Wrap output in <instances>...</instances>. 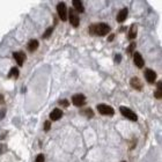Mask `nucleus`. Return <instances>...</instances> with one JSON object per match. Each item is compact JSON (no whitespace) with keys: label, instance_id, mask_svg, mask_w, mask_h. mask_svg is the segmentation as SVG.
Here are the masks:
<instances>
[{"label":"nucleus","instance_id":"1","mask_svg":"<svg viewBox=\"0 0 162 162\" xmlns=\"http://www.w3.org/2000/svg\"><path fill=\"white\" fill-rule=\"evenodd\" d=\"M109 31H110V27L107 23H96L89 28V33L97 36H104L109 34Z\"/></svg>","mask_w":162,"mask_h":162},{"label":"nucleus","instance_id":"2","mask_svg":"<svg viewBox=\"0 0 162 162\" xmlns=\"http://www.w3.org/2000/svg\"><path fill=\"white\" fill-rule=\"evenodd\" d=\"M96 109L101 115H104V116H112L115 114V110L112 109V107L107 105V104H97Z\"/></svg>","mask_w":162,"mask_h":162},{"label":"nucleus","instance_id":"3","mask_svg":"<svg viewBox=\"0 0 162 162\" xmlns=\"http://www.w3.org/2000/svg\"><path fill=\"white\" fill-rule=\"evenodd\" d=\"M119 109H120V114H122V115H123L125 118H129V119H131V120H133V122H137V120H138V116H137V114H136V112H133L130 108L120 107Z\"/></svg>","mask_w":162,"mask_h":162},{"label":"nucleus","instance_id":"4","mask_svg":"<svg viewBox=\"0 0 162 162\" xmlns=\"http://www.w3.org/2000/svg\"><path fill=\"white\" fill-rule=\"evenodd\" d=\"M57 12H58V15L60 17V20L63 21H66L67 20V8L65 2H59L57 5Z\"/></svg>","mask_w":162,"mask_h":162},{"label":"nucleus","instance_id":"5","mask_svg":"<svg viewBox=\"0 0 162 162\" xmlns=\"http://www.w3.org/2000/svg\"><path fill=\"white\" fill-rule=\"evenodd\" d=\"M72 103L76 107H81L86 103V96L83 94H75L72 97Z\"/></svg>","mask_w":162,"mask_h":162},{"label":"nucleus","instance_id":"6","mask_svg":"<svg viewBox=\"0 0 162 162\" xmlns=\"http://www.w3.org/2000/svg\"><path fill=\"white\" fill-rule=\"evenodd\" d=\"M68 20H70V22L71 24L73 26V27H78L79 26V23H80V17L78 16V14L74 12V11H70V13H68Z\"/></svg>","mask_w":162,"mask_h":162},{"label":"nucleus","instance_id":"7","mask_svg":"<svg viewBox=\"0 0 162 162\" xmlns=\"http://www.w3.org/2000/svg\"><path fill=\"white\" fill-rule=\"evenodd\" d=\"M133 61H134V64H136V66L139 67V68H142L144 67V58L141 57V55H140L139 52H133Z\"/></svg>","mask_w":162,"mask_h":162},{"label":"nucleus","instance_id":"8","mask_svg":"<svg viewBox=\"0 0 162 162\" xmlns=\"http://www.w3.org/2000/svg\"><path fill=\"white\" fill-rule=\"evenodd\" d=\"M145 78H146V80L149 83H153V82H155V79H156V73H155L153 70H151V68H146V71H145Z\"/></svg>","mask_w":162,"mask_h":162},{"label":"nucleus","instance_id":"9","mask_svg":"<svg viewBox=\"0 0 162 162\" xmlns=\"http://www.w3.org/2000/svg\"><path fill=\"white\" fill-rule=\"evenodd\" d=\"M13 57L14 59L16 60V63L19 64V66H22L23 65V61L26 60V55L23 53V52H14L13 53Z\"/></svg>","mask_w":162,"mask_h":162},{"label":"nucleus","instance_id":"10","mask_svg":"<svg viewBox=\"0 0 162 162\" xmlns=\"http://www.w3.org/2000/svg\"><path fill=\"white\" fill-rule=\"evenodd\" d=\"M127 14H129V11H127V8H123V9H120L119 11V13L117 15V21L118 22H124L126 20V17H127Z\"/></svg>","mask_w":162,"mask_h":162},{"label":"nucleus","instance_id":"11","mask_svg":"<svg viewBox=\"0 0 162 162\" xmlns=\"http://www.w3.org/2000/svg\"><path fill=\"white\" fill-rule=\"evenodd\" d=\"M61 116H63L61 109H53L50 114V119L51 120H58L59 118H61Z\"/></svg>","mask_w":162,"mask_h":162},{"label":"nucleus","instance_id":"12","mask_svg":"<svg viewBox=\"0 0 162 162\" xmlns=\"http://www.w3.org/2000/svg\"><path fill=\"white\" fill-rule=\"evenodd\" d=\"M130 83H131V86H132L134 89H137V90H141L142 89V83H141V81L139 80V78H132L131 81H130Z\"/></svg>","mask_w":162,"mask_h":162},{"label":"nucleus","instance_id":"13","mask_svg":"<svg viewBox=\"0 0 162 162\" xmlns=\"http://www.w3.org/2000/svg\"><path fill=\"white\" fill-rule=\"evenodd\" d=\"M73 7L75 8V11L76 12H79V13H83L85 12V8H83V4L79 1V0H74L73 1Z\"/></svg>","mask_w":162,"mask_h":162},{"label":"nucleus","instance_id":"14","mask_svg":"<svg viewBox=\"0 0 162 162\" xmlns=\"http://www.w3.org/2000/svg\"><path fill=\"white\" fill-rule=\"evenodd\" d=\"M137 33H138V27L137 24H132L131 26V29L129 31V38L130 39H134L137 37Z\"/></svg>","mask_w":162,"mask_h":162},{"label":"nucleus","instance_id":"15","mask_svg":"<svg viewBox=\"0 0 162 162\" xmlns=\"http://www.w3.org/2000/svg\"><path fill=\"white\" fill-rule=\"evenodd\" d=\"M38 48V41L37 39H31L28 44V50L30 52H34Z\"/></svg>","mask_w":162,"mask_h":162},{"label":"nucleus","instance_id":"16","mask_svg":"<svg viewBox=\"0 0 162 162\" xmlns=\"http://www.w3.org/2000/svg\"><path fill=\"white\" fill-rule=\"evenodd\" d=\"M8 76H9V78H14V79H16V78L19 76V70H17L16 67H12V68H11V72L8 73Z\"/></svg>","mask_w":162,"mask_h":162},{"label":"nucleus","instance_id":"17","mask_svg":"<svg viewBox=\"0 0 162 162\" xmlns=\"http://www.w3.org/2000/svg\"><path fill=\"white\" fill-rule=\"evenodd\" d=\"M81 114H82V115H85L87 118H90V117H93V116H94V112H93L92 109H86V110L81 111Z\"/></svg>","mask_w":162,"mask_h":162},{"label":"nucleus","instance_id":"18","mask_svg":"<svg viewBox=\"0 0 162 162\" xmlns=\"http://www.w3.org/2000/svg\"><path fill=\"white\" fill-rule=\"evenodd\" d=\"M52 31H53V27L48 28V29H46V31L43 34V38H49V37H50V35L52 34Z\"/></svg>","mask_w":162,"mask_h":162},{"label":"nucleus","instance_id":"19","mask_svg":"<svg viewBox=\"0 0 162 162\" xmlns=\"http://www.w3.org/2000/svg\"><path fill=\"white\" fill-rule=\"evenodd\" d=\"M6 152H7V146L4 145V144H0V155L6 153Z\"/></svg>","mask_w":162,"mask_h":162},{"label":"nucleus","instance_id":"20","mask_svg":"<svg viewBox=\"0 0 162 162\" xmlns=\"http://www.w3.org/2000/svg\"><path fill=\"white\" fill-rule=\"evenodd\" d=\"M50 127H51V123H50L49 120H46V122L44 123V131H49Z\"/></svg>","mask_w":162,"mask_h":162},{"label":"nucleus","instance_id":"21","mask_svg":"<svg viewBox=\"0 0 162 162\" xmlns=\"http://www.w3.org/2000/svg\"><path fill=\"white\" fill-rule=\"evenodd\" d=\"M36 162H44V155H43V154H38V155H37Z\"/></svg>","mask_w":162,"mask_h":162},{"label":"nucleus","instance_id":"22","mask_svg":"<svg viewBox=\"0 0 162 162\" xmlns=\"http://www.w3.org/2000/svg\"><path fill=\"white\" fill-rule=\"evenodd\" d=\"M59 104L60 105H63V107H68V101L67 100H61V101H59Z\"/></svg>","mask_w":162,"mask_h":162},{"label":"nucleus","instance_id":"23","mask_svg":"<svg viewBox=\"0 0 162 162\" xmlns=\"http://www.w3.org/2000/svg\"><path fill=\"white\" fill-rule=\"evenodd\" d=\"M120 60H122V56H120V55H116V56H115V63H116V64H119Z\"/></svg>","mask_w":162,"mask_h":162},{"label":"nucleus","instance_id":"24","mask_svg":"<svg viewBox=\"0 0 162 162\" xmlns=\"http://www.w3.org/2000/svg\"><path fill=\"white\" fill-rule=\"evenodd\" d=\"M155 97L156 98H162V90H156L155 92Z\"/></svg>","mask_w":162,"mask_h":162},{"label":"nucleus","instance_id":"25","mask_svg":"<svg viewBox=\"0 0 162 162\" xmlns=\"http://www.w3.org/2000/svg\"><path fill=\"white\" fill-rule=\"evenodd\" d=\"M134 48H136V43H131V45L129 46V49H127V52L130 53V52H132L134 50Z\"/></svg>","mask_w":162,"mask_h":162},{"label":"nucleus","instance_id":"26","mask_svg":"<svg viewBox=\"0 0 162 162\" xmlns=\"http://www.w3.org/2000/svg\"><path fill=\"white\" fill-rule=\"evenodd\" d=\"M157 90H162V82L161 81H159V82H157Z\"/></svg>","mask_w":162,"mask_h":162},{"label":"nucleus","instance_id":"27","mask_svg":"<svg viewBox=\"0 0 162 162\" xmlns=\"http://www.w3.org/2000/svg\"><path fill=\"white\" fill-rule=\"evenodd\" d=\"M4 115H5V110L2 109V110L0 111V119H2V118H4Z\"/></svg>","mask_w":162,"mask_h":162},{"label":"nucleus","instance_id":"28","mask_svg":"<svg viewBox=\"0 0 162 162\" xmlns=\"http://www.w3.org/2000/svg\"><path fill=\"white\" fill-rule=\"evenodd\" d=\"M6 134H7V132L2 133V134H1V136H0V139H1V140L4 139V138H5V136H6Z\"/></svg>","mask_w":162,"mask_h":162},{"label":"nucleus","instance_id":"29","mask_svg":"<svg viewBox=\"0 0 162 162\" xmlns=\"http://www.w3.org/2000/svg\"><path fill=\"white\" fill-rule=\"evenodd\" d=\"M114 37H115V35H111V36L109 37V41H112V39H114Z\"/></svg>","mask_w":162,"mask_h":162},{"label":"nucleus","instance_id":"30","mask_svg":"<svg viewBox=\"0 0 162 162\" xmlns=\"http://www.w3.org/2000/svg\"><path fill=\"white\" fill-rule=\"evenodd\" d=\"M123 162H125V161H123Z\"/></svg>","mask_w":162,"mask_h":162}]
</instances>
